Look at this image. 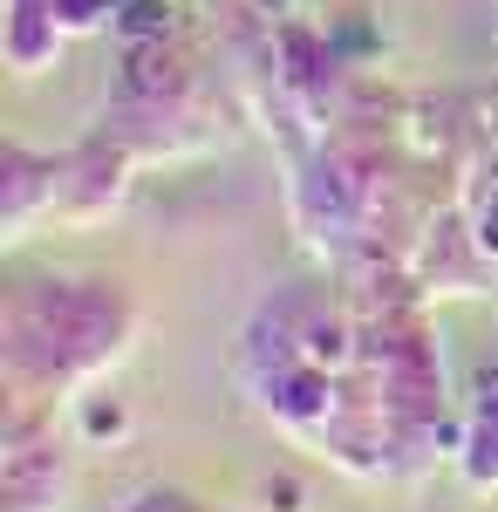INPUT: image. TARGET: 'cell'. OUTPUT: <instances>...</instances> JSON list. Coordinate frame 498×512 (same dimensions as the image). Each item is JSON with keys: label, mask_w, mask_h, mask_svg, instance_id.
<instances>
[{"label": "cell", "mask_w": 498, "mask_h": 512, "mask_svg": "<svg viewBox=\"0 0 498 512\" xmlns=\"http://www.w3.org/2000/svg\"><path fill=\"white\" fill-rule=\"evenodd\" d=\"M130 512H185V499H164V492H157V499H137Z\"/></svg>", "instance_id": "obj_1"}]
</instances>
